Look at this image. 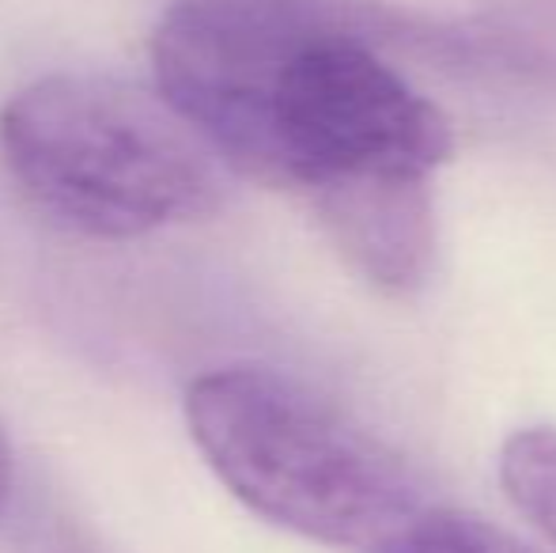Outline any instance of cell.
<instances>
[{"label":"cell","mask_w":556,"mask_h":553,"mask_svg":"<svg viewBox=\"0 0 556 553\" xmlns=\"http://www.w3.org/2000/svg\"><path fill=\"white\" fill-rule=\"evenodd\" d=\"M413 553H538V550L522 546L519 539H511V535L500 531V527L484 524V519L443 508L440 516L428 524L425 539L417 542Z\"/></svg>","instance_id":"6"},{"label":"cell","mask_w":556,"mask_h":553,"mask_svg":"<svg viewBox=\"0 0 556 553\" xmlns=\"http://www.w3.org/2000/svg\"><path fill=\"white\" fill-rule=\"evenodd\" d=\"M186 425L235 501L326 550L413 553L443 512L390 443L273 368L193 379Z\"/></svg>","instance_id":"2"},{"label":"cell","mask_w":556,"mask_h":553,"mask_svg":"<svg viewBox=\"0 0 556 553\" xmlns=\"http://www.w3.org/2000/svg\"><path fill=\"white\" fill-rule=\"evenodd\" d=\"M0 163L50 221L91 239H140L208 216L224 160L163 96L58 73L0 111Z\"/></svg>","instance_id":"3"},{"label":"cell","mask_w":556,"mask_h":553,"mask_svg":"<svg viewBox=\"0 0 556 553\" xmlns=\"http://www.w3.org/2000/svg\"><path fill=\"white\" fill-rule=\"evenodd\" d=\"M20 553H103L88 535H80V527H73L68 519H42L30 535L20 539Z\"/></svg>","instance_id":"7"},{"label":"cell","mask_w":556,"mask_h":553,"mask_svg":"<svg viewBox=\"0 0 556 553\" xmlns=\"http://www.w3.org/2000/svg\"><path fill=\"white\" fill-rule=\"evenodd\" d=\"M500 486L515 512L556 546V428H522L504 443Z\"/></svg>","instance_id":"5"},{"label":"cell","mask_w":556,"mask_h":553,"mask_svg":"<svg viewBox=\"0 0 556 553\" xmlns=\"http://www.w3.org/2000/svg\"><path fill=\"white\" fill-rule=\"evenodd\" d=\"M397 35L371 0H170L152 68L224 167L303 193L359 274L409 296L432 274L454 129L387 61Z\"/></svg>","instance_id":"1"},{"label":"cell","mask_w":556,"mask_h":553,"mask_svg":"<svg viewBox=\"0 0 556 553\" xmlns=\"http://www.w3.org/2000/svg\"><path fill=\"white\" fill-rule=\"evenodd\" d=\"M12 497H15V455H12V443H8L4 428H0V519L12 508Z\"/></svg>","instance_id":"8"},{"label":"cell","mask_w":556,"mask_h":553,"mask_svg":"<svg viewBox=\"0 0 556 553\" xmlns=\"http://www.w3.org/2000/svg\"><path fill=\"white\" fill-rule=\"evenodd\" d=\"M443 46L511 80L556 91V0H484Z\"/></svg>","instance_id":"4"}]
</instances>
